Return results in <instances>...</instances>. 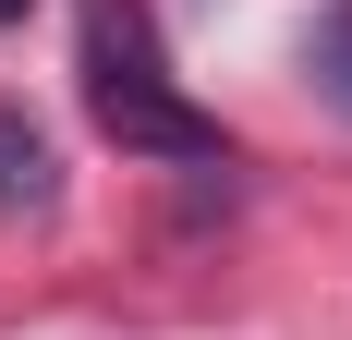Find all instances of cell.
Wrapping results in <instances>:
<instances>
[{
	"label": "cell",
	"instance_id": "obj_2",
	"mask_svg": "<svg viewBox=\"0 0 352 340\" xmlns=\"http://www.w3.org/2000/svg\"><path fill=\"white\" fill-rule=\"evenodd\" d=\"M49 206H61V158L25 109H0V219H49Z\"/></svg>",
	"mask_w": 352,
	"mask_h": 340
},
{
	"label": "cell",
	"instance_id": "obj_1",
	"mask_svg": "<svg viewBox=\"0 0 352 340\" xmlns=\"http://www.w3.org/2000/svg\"><path fill=\"white\" fill-rule=\"evenodd\" d=\"M85 109L122 158H219V122L170 85L146 0H85Z\"/></svg>",
	"mask_w": 352,
	"mask_h": 340
},
{
	"label": "cell",
	"instance_id": "obj_4",
	"mask_svg": "<svg viewBox=\"0 0 352 340\" xmlns=\"http://www.w3.org/2000/svg\"><path fill=\"white\" fill-rule=\"evenodd\" d=\"M12 12H25V0H0V25H12Z\"/></svg>",
	"mask_w": 352,
	"mask_h": 340
},
{
	"label": "cell",
	"instance_id": "obj_3",
	"mask_svg": "<svg viewBox=\"0 0 352 340\" xmlns=\"http://www.w3.org/2000/svg\"><path fill=\"white\" fill-rule=\"evenodd\" d=\"M316 85H328V109H352V25L316 36Z\"/></svg>",
	"mask_w": 352,
	"mask_h": 340
}]
</instances>
